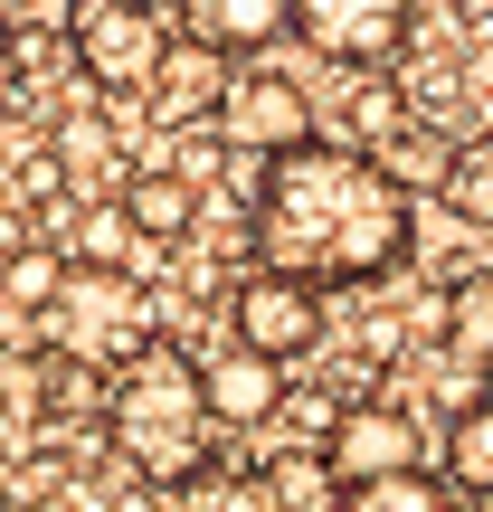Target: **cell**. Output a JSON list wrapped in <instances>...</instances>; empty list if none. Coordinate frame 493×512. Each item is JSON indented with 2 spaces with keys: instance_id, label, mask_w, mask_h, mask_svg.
<instances>
[{
  "instance_id": "1",
  "label": "cell",
  "mask_w": 493,
  "mask_h": 512,
  "mask_svg": "<svg viewBox=\"0 0 493 512\" xmlns=\"http://www.w3.org/2000/svg\"><path fill=\"white\" fill-rule=\"evenodd\" d=\"M256 256L313 285H389L418 256V190L370 143H294L256 181Z\"/></svg>"
},
{
  "instance_id": "9",
  "label": "cell",
  "mask_w": 493,
  "mask_h": 512,
  "mask_svg": "<svg viewBox=\"0 0 493 512\" xmlns=\"http://www.w3.org/2000/svg\"><path fill=\"white\" fill-rule=\"evenodd\" d=\"M437 370L465 389L493 380V266H446L437 275Z\"/></svg>"
},
{
  "instance_id": "18",
  "label": "cell",
  "mask_w": 493,
  "mask_h": 512,
  "mask_svg": "<svg viewBox=\"0 0 493 512\" xmlns=\"http://www.w3.org/2000/svg\"><path fill=\"white\" fill-rule=\"evenodd\" d=\"M342 503H351V512H446V503H456V475L427 465V456H408V465H389V475L351 484Z\"/></svg>"
},
{
  "instance_id": "20",
  "label": "cell",
  "mask_w": 493,
  "mask_h": 512,
  "mask_svg": "<svg viewBox=\"0 0 493 512\" xmlns=\"http://www.w3.org/2000/svg\"><path fill=\"white\" fill-rule=\"evenodd\" d=\"M408 114H418L408 105V76H380V67H361V86L342 95V133L351 143H380V133H399Z\"/></svg>"
},
{
  "instance_id": "4",
  "label": "cell",
  "mask_w": 493,
  "mask_h": 512,
  "mask_svg": "<svg viewBox=\"0 0 493 512\" xmlns=\"http://www.w3.org/2000/svg\"><path fill=\"white\" fill-rule=\"evenodd\" d=\"M323 294L332 285L256 256V266L238 275V294H228V332L256 342V351H275V361H313V351H323Z\"/></svg>"
},
{
  "instance_id": "7",
  "label": "cell",
  "mask_w": 493,
  "mask_h": 512,
  "mask_svg": "<svg viewBox=\"0 0 493 512\" xmlns=\"http://www.w3.org/2000/svg\"><path fill=\"white\" fill-rule=\"evenodd\" d=\"M219 124L238 133L247 162H275V152L313 143V86H304V76H285V67H247L238 86H228Z\"/></svg>"
},
{
  "instance_id": "19",
  "label": "cell",
  "mask_w": 493,
  "mask_h": 512,
  "mask_svg": "<svg viewBox=\"0 0 493 512\" xmlns=\"http://www.w3.org/2000/svg\"><path fill=\"white\" fill-rule=\"evenodd\" d=\"M162 162L181 171V181H200V190H219L228 171H238V133H228L219 114H200V124H171V143H162Z\"/></svg>"
},
{
  "instance_id": "14",
  "label": "cell",
  "mask_w": 493,
  "mask_h": 512,
  "mask_svg": "<svg viewBox=\"0 0 493 512\" xmlns=\"http://www.w3.org/2000/svg\"><path fill=\"white\" fill-rule=\"evenodd\" d=\"M67 285H76V247L67 238H57V247H38V238L0 247V304H10V313H57Z\"/></svg>"
},
{
  "instance_id": "23",
  "label": "cell",
  "mask_w": 493,
  "mask_h": 512,
  "mask_svg": "<svg viewBox=\"0 0 493 512\" xmlns=\"http://www.w3.org/2000/svg\"><path fill=\"white\" fill-rule=\"evenodd\" d=\"M19 67H29V86H38V76H67V67H76L67 19H57V29H19Z\"/></svg>"
},
{
  "instance_id": "17",
  "label": "cell",
  "mask_w": 493,
  "mask_h": 512,
  "mask_svg": "<svg viewBox=\"0 0 493 512\" xmlns=\"http://www.w3.org/2000/svg\"><path fill=\"white\" fill-rule=\"evenodd\" d=\"M437 465L456 475V494H493V389H465V408L446 418Z\"/></svg>"
},
{
  "instance_id": "5",
  "label": "cell",
  "mask_w": 493,
  "mask_h": 512,
  "mask_svg": "<svg viewBox=\"0 0 493 512\" xmlns=\"http://www.w3.org/2000/svg\"><path fill=\"white\" fill-rule=\"evenodd\" d=\"M418 29V0H294V38L332 67H389Z\"/></svg>"
},
{
  "instance_id": "21",
  "label": "cell",
  "mask_w": 493,
  "mask_h": 512,
  "mask_svg": "<svg viewBox=\"0 0 493 512\" xmlns=\"http://www.w3.org/2000/svg\"><path fill=\"white\" fill-rule=\"evenodd\" d=\"M437 200L456 209L465 228H493V133L456 143V171H446V190H437Z\"/></svg>"
},
{
  "instance_id": "10",
  "label": "cell",
  "mask_w": 493,
  "mask_h": 512,
  "mask_svg": "<svg viewBox=\"0 0 493 512\" xmlns=\"http://www.w3.org/2000/svg\"><path fill=\"white\" fill-rule=\"evenodd\" d=\"M200 380H209V408H219V427H266V418H285V361H275V351H256V342H238V332H228L219 351H209L200 361Z\"/></svg>"
},
{
  "instance_id": "16",
  "label": "cell",
  "mask_w": 493,
  "mask_h": 512,
  "mask_svg": "<svg viewBox=\"0 0 493 512\" xmlns=\"http://www.w3.org/2000/svg\"><path fill=\"white\" fill-rule=\"evenodd\" d=\"M370 152H380V162L399 171L418 200H437V190H446V171H456V133H446L437 114H408V124H399V133H380Z\"/></svg>"
},
{
  "instance_id": "11",
  "label": "cell",
  "mask_w": 493,
  "mask_h": 512,
  "mask_svg": "<svg viewBox=\"0 0 493 512\" xmlns=\"http://www.w3.org/2000/svg\"><path fill=\"white\" fill-rule=\"evenodd\" d=\"M228 86H238V67H228V48L219 38H171V57L152 67V86H143V105H152V124H200V114H219L228 105Z\"/></svg>"
},
{
  "instance_id": "22",
  "label": "cell",
  "mask_w": 493,
  "mask_h": 512,
  "mask_svg": "<svg viewBox=\"0 0 493 512\" xmlns=\"http://www.w3.org/2000/svg\"><path fill=\"white\" fill-rule=\"evenodd\" d=\"M256 494L266 503H342V475H332V456L313 446V456H275Z\"/></svg>"
},
{
  "instance_id": "3",
  "label": "cell",
  "mask_w": 493,
  "mask_h": 512,
  "mask_svg": "<svg viewBox=\"0 0 493 512\" xmlns=\"http://www.w3.org/2000/svg\"><path fill=\"white\" fill-rule=\"evenodd\" d=\"M67 48L95 95H143L171 57V19L162 0H67Z\"/></svg>"
},
{
  "instance_id": "15",
  "label": "cell",
  "mask_w": 493,
  "mask_h": 512,
  "mask_svg": "<svg viewBox=\"0 0 493 512\" xmlns=\"http://www.w3.org/2000/svg\"><path fill=\"white\" fill-rule=\"evenodd\" d=\"M48 152L67 162V190H76V200H105V190L133 181V171H114V133H105V114H95V105L86 114H76V105L57 114V143Z\"/></svg>"
},
{
  "instance_id": "6",
  "label": "cell",
  "mask_w": 493,
  "mask_h": 512,
  "mask_svg": "<svg viewBox=\"0 0 493 512\" xmlns=\"http://www.w3.org/2000/svg\"><path fill=\"white\" fill-rule=\"evenodd\" d=\"M57 313H76V351H86L95 370H124L133 351L152 342V304L124 285V266H76V285L57 294Z\"/></svg>"
},
{
  "instance_id": "12",
  "label": "cell",
  "mask_w": 493,
  "mask_h": 512,
  "mask_svg": "<svg viewBox=\"0 0 493 512\" xmlns=\"http://www.w3.org/2000/svg\"><path fill=\"white\" fill-rule=\"evenodd\" d=\"M124 209H133V228H143V238L181 247L190 228H200V181H181L171 162H143V171L124 181Z\"/></svg>"
},
{
  "instance_id": "8",
  "label": "cell",
  "mask_w": 493,
  "mask_h": 512,
  "mask_svg": "<svg viewBox=\"0 0 493 512\" xmlns=\"http://www.w3.org/2000/svg\"><path fill=\"white\" fill-rule=\"evenodd\" d=\"M323 456H332V475H342V494H351V484L389 475V465L427 456V446H418V418H408V408H389V399H342V408H332V427H323Z\"/></svg>"
},
{
  "instance_id": "13",
  "label": "cell",
  "mask_w": 493,
  "mask_h": 512,
  "mask_svg": "<svg viewBox=\"0 0 493 512\" xmlns=\"http://www.w3.org/2000/svg\"><path fill=\"white\" fill-rule=\"evenodd\" d=\"M181 10H190V29L219 38L228 57H256V48H275V38H294V0H181Z\"/></svg>"
},
{
  "instance_id": "24",
  "label": "cell",
  "mask_w": 493,
  "mask_h": 512,
  "mask_svg": "<svg viewBox=\"0 0 493 512\" xmlns=\"http://www.w3.org/2000/svg\"><path fill=\"white\" fill-rule=\"evenodd\" d=\"M29 95V67H19V29H0V114Z\"/></svg>"
},
{
  "instance_id": "2",
  "label": "cell",
  "mask_w": 493,
  "mask_h": 512,
  "mask_svg": "<svg viewBox=\"0 0 493 512\" xmlns=\"http://www.w3.org/2000/svg\"><path fill=\"white\" fill-rule=\"evenodd\" d=\"M209 437H219V408H209V380L171 332H152L105 389V446L133 465L143 484L181 494L190 475L209 465Z\"/></svg>"
}]
</instances>
